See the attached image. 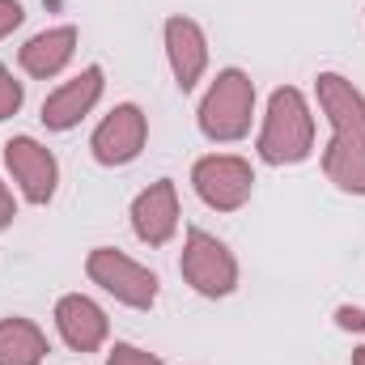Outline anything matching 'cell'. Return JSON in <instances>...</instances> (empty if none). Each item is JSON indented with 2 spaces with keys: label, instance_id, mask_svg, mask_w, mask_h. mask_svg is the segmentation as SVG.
Here are the masks:
<instances>
[{
  "label": "cell",
  "instance_id": "cell-1",
  "mask_svg": "<svg viewBox=\"0 0 365 365\" xmlns=\"http://www.w3.org/2000/svg\"><path fill=\"white\" fill-rule=\"evenodd\" d=\"M314 90L331 123V140L323 149V175L344 195H365V93L340 73H319Z\"/></svg>",
  "mask_w": 365,
  "mask_h": 365
},
{
  "label": "cell",
  "instance_id": "cell-9",
  "mask_svg": "<svg viewBox=\"0 0 365 365\" xmlns=\"http://www.w3.org/2000/svg\"><path fill=\"white\" fill-rule=\"evenodd\" d=\"M132 234L145 247H166L179 234V187H175V179H158L132 200Z\"/></svg>",
  "mask_w": 365,
  "mask_h": 365
},
{
  "label": "cell",
  "instance_id": "cell-6",
  "mask_svg": "<svg viewBox=\"0 0 365 365\" xmlns=\"http://www.w3.org/2000/svg\"><path fill=\"white\" fill-rule=\"evenodd\" d=\"M191 187H195V195L208 208L238 212L251 200V191H255V170L238 153H208V158H200L191 166Z\"/></svg>",
  "mask_w": 365,
  "mask_h": 365
},
{
  "label": "cell",
  "instance_id": "cell-3",
  "mask_svg": "<svg viewBox=\"0 0 365 365\" xmlns=\"http://www.w3.org/2000/svg\"><path fill=\"white\" fill-rule=\"evenodd\" d=\"M251 119H255V81L242 68H221L195 110L204 140H212V145L242 140L251 132Z\"/></svg>",
  "mask_w": 365,
  "mask_h": 365
},
{
  "label": "cell",
  "instance_id": "cell-13",
  "mask_svg": "<svg viewBox=\"0 0 365 365\" xmlns=\"http://www.w3.org/2000/svg\"><path fill=\"white\" fill-rule=\"evenodd\" d=\"M73 56H77V26H51V30H38V34L17 51L26 77H34V81H51V77H60V73L68 68Z\"/></svg>",
  "mask_w": 365,
  "mask_h": 365
},
{
  "label": "cell",
  "instance_id": "cell-18",
  "mask_svg": "<svg viewBox=\"0 0 365 365\" xmlns=\"http://www.w3.org/2000/svg\"><path fill=\"white\" fill-rule=\"evenodd\" d=\"M17 221V200H13V191H9V182L0 179V234L9 230Z\"/></svg>",
  "mask_w": 365,
  "mask_h": 365
},
{
  "label": "cell",
  "instance_id": "cell-11",
  "mask_svg": "<svg viewBox=\"0 0 365 365\" xmlns=\"http://www.w3.org/2000/svg\"><path fill=\"white\" fill-rule=\"evenodd\" d=\"M56 331H60V340L73 353H98L106 344V336H110V319H106V310L93 297L64 293L56 302Z\"/></svg>",
  "mask_w": 365,
  "mask_h": 365
},
{
  "label": "cell",
  "instance_id": "cell-10",
  "mask_svg": "<svg viewBox=\"0 0 365 365\" xmlns=\"http://www.w3.org/2000/svg\"><path fill=\"white\" fill-rule=\"evenodd\" d=\"M102 90H106L102 68H98V64H86L73 81H64L56 93H47V102H43V115H38V119L47 123V132H68V128H77L93 106H98Z\"/></svg>",
  "mask_w": 365,
  "mask_h": 365
},
{
  "label": "cell",
  "instance_id": "cell-16",
  "mask_svg": "<svg viewBox=\"0 0 365 365\" xmlns=\"http://www.w3.org/2000/svg\"><path fill=\"white\" fill-rule=\"evenodd\" d=\"M106 365H166L158 353H145V349H136V344H115L110 349V357Z\"/></svg>",
  "mask_w": 365,
  "mask_h": 365
},
{
  "label": "cell",
  "instance_id": "cell-7",
  "mask_svg": "<svg viewBox=\"0 0 365 365\" xmlns=\"http://www.w3.org/2000/svg\"><path fill=\"white\" fill-rule=\"evenodd\" d=\"M145 140H149V119L136 102H119L90 136L93 162L98 166H128L145 153Z\"/></svg>",
  "mask_w": 365,
  "mask_h": 365
},
{
  "label": "cell",
  "instance_id": "cell-8",
  "mask_svg": "<svg viewBox=\"0 0 365 365\" xmlns=\"http://www.w3.org/2000/svg\"><path fill=\"white\" fill-rule=\"evenodd\" d=\"M4 166L17 182L21 200L30 204H47L56 195V182H60V166H56V153L47 145H38L34 136H13L4 140Z\"/></svg>",
  "mask_w": 365,
  "mask_h": 365
},
{
  "label": "cell",
  "instance_id": "cell-12",
  "mask_svg": "<svg viewBox=\"0 0 365 365\" xmlns=\"http://www.w3.org/2000/svg\"><path fill=\"white\" fill-rule=\"evenodd\" d=\"M166 60H170V73H175V86L182 93H191L200 86L204 68H208V38L200 30V21L175 13L166 21Z\"/></svg>",
  "mask_w": 365,
  "mask_h": 365
},
{
  "label": "cell",
  "instance_id": "cell-2",
  "mask_svg": "<svg viewBox=\"0 0 365 365\" xmlns=\"http://www.w3.org/2000/svg\"><path fill=\"white\" fill-rule=\"evenodd\" d=\"M255 149H259V162L268 166H297L314 153V115L297 86L272 90Z\"/></svg>",
  "mask_w": 365,
  "mask_h": 365
},
{
  "label": "cell",
  "instance_id": "cell-20",
  "mask_svg": "<svg viewBox=\"0 0 365 365\" xmlns=\"http://www.w3.org/2000/svg\"><path fill=\"white\" fill-rule=\"evenodd\" d=\"M353 365H365V344L361 349H353Z\"/></svg>",
  "mask_w": 365,
  "mask_h": 365
},
{
  "label": "cell",
  "instance_id": "cell-15",
  "mask_svg": "<svg viewBox=\"0 0 365 365\" xmlns=\"http://www.w3.org/2000/svg\"><path fill=\"white\" fill-rule=\"evenodd\" d=\"M21 102H26V90H21V81L0 64V119H13L17 110H21Z\"/></svg>",
  "mask_w": 365,
  "mask_h": 365
},
{
  "label": "cell",
  "instance_id": "cell-14",
  "mask_svg": "<svg viewBox=\"0 0 365 365\" xmlns=\"http://www.w3.org/2000/svg\"><path fill=\"white\" fill-rule=\"evenodd\" d=\"M51 349L47 336L38 331V323L30 319H0V365H43Z\"/></svg>",
  "mask_w": 365,
  "mask_h": 365
},
{
  "label": "cell",
  "instance_id": "cell-17",
  "mask_svg": "<svg viewBox=\"0 0 365 365\" xmlns=\"http://www.w3.org/2000/svg\"><path fill=\"white\" fill-rule=\"evenodd\" d=\"M26 21V9H21V0H0V38H9L17 26Z\"/></svg>",
  "mask_w": 365,
  "mask_h": 365
},
{
  "label": "cell",
  "instance_id": "cell-19",
  "mask_svg": "<svg viewBox=\"0 0 365 365\" xmlns=\"http://www.w3.org/2000/svg\"><path fill=\"white\" fill-rule=\"evenodd\" d=\"M336 323H340L344 331H365V310H357V306H340V310H336Z\"/></svg>",
  "mask_w": 365,
  "mask_h": 365
},
{
  "label": "cell",
  "instance_id": "cell-4",
  "mask_svg": "<svg viewBox=\"0 0 365 365\" xmlns=\"http://www.w3.org/2000/svg\"><path fill=\"white\" fill-rule=\"evenodd\" d=\"M179 272L200 297H230L238 289V259H234V251L221 238H212L208 230H187Z\"/></svg>",
  "mask_w": 365,
  "mask_h": 365
},
{
  "label": "cell",
  "instance_id": "cell-5",
  "mask_svg": "<svg viewBox=\"0 0 365 365\" xmlns=\"http://www.w3.org/2000/svg\"><path fill=\"white\" fill-rule=\"evenodd\" d=\"M86 276L102 293H110L115 302H123L132 310H149L158 302V276L115 247H93L86 259Z\"/></svg>",
  "mask_w": 365,
  "mask_h": 365
}]
</instances>
